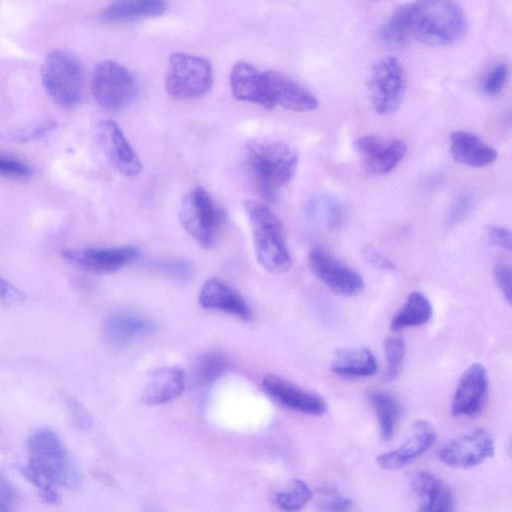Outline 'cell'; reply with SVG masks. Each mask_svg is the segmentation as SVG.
<instances>
[{
	"instance_id": "26",
	"label": "cell",
	"mask_w": 512,
	"mask_h": 512,
	"mask_svg": "<svg viewBox=\"0 0 512 512\" xmlns=\"http://www.w3.org/2000/svg\"><path fill=\"white\" fill-rule=\"evenodd\" d=\"M377 360L365 347L343 348L336 351L331 369L346 377H368L377 372Z\"/></svg>"
},
{
	"instance_id": "44",
	"label": "cell",
	"mask_w": 512,
	"mask_h": 512,
	"mask_svg": "<svg viewBox=\"0 0 512 512\" xmlns=\"http://www.w3.org/2000/svg\"><path fill=\"white\" fill-rule=\"evenodd\" d=\"M158 266L160 269L178 278H186L187 276L189 277V275L191 274V268L189 266V263L182 260H172L164 263L161 262L159 263Z\"/></svg>"
},
{
	"instance_id": "2",
	"label": "cell",
	"mask_w": 512,
	"mask_h": 512,
	"mask_svg": "<svg viewBox=\"0 0 512 512\" xmlns=\"http://www.w3.org/2000/svg\"><path fill=\"white\" fill-rule=\"evenodd\" d=\"M467 30L466 15L453 1L411 2L410 38L428 46H448L460 40Z\"/></svg>"
},
{
	"instance_id": "24",
	"label": "cell",
	"mask_w": 512,
	"mask_h": 512,
	"mask_svg": "<svg viewBox=\"0 0 512 512\" xmlns=\"http://www.w3.org/2000/svg\"><path fill=\"white\" fill-rule=\"evenodd\" d=\"M230 87L235 98L268 109L263 72L247 62H237L230 72Z\"/></svg>"
},
{
	"instance_id": "1",
	"label": "cell",
	"mask_w": 512,
	"mask_h": 512,
	"mask_svg": "<svg viewBox=\"0 0 512 512\" xmlns=\"http://www.w3.org/2000/svg\"><path fill=\"white\" fill-rule=\"evenodd\" d=\"M246 166L259 194L274 201L279 191L294 177L297 152L287 143L257 139L246 147Z\"/></svg>"
},
{
	"instance_id": "23",
	"label": "cell",
	"mask_w": 512,
	"mask_h": 512,
	"mask_svg": "<svg viewBox=\"0 0 512 512\" xmlns=\"http://www.w3.org/2000/svg\"><path fill=\"white\" fill-rule=\"evenodd\" d=\"M449 140L451 155L463 165L481 168L497 159V151L474 133L456 130L451 133Z\"/></svg>"
},
{
	"instance_id": "21",
	"label": "cell",
	"mask_w": 512,
	"mask_h": 512,
	"mask_svg": "<svg viewBox=\"0 0 512 512\" xmlns=\"http://www.w3.org/2000/svg\"><path fill=\"white\" fill-rule=\"evenodd\" d=\"M410 484L418 503L416 512H454L451 489L434 474L417 471Z\"/></svg>"
},
{
	"instance_id": "38",
	"label": "cell",
	"mask_w": 512,
	"mask_h": 512,
	"mask_svg": "<svg viewBox=\"0 0 512 512\" xmlns=\"http://www.w3.org/2000/svg\"><path fill=\"white\" fill-rule=\"evenodd\" d=\"M20 473L31 482L38 490L41 497L49 503H57L59 495L49 481L31 469L28 465L19 468Z\"/></svg>"
},
{
	"instance_id": "25",
	"label": "cell",
	"mask_w": 512,
	"mask_h": 512,
	"mask_svg": "<svg viewBox=\"0 0 512 512\" xmlns=\"http://www.w3.org/2000/svg\"><path fill=\"white\" fill-rule=\"evenodd\" d=\"M168 4L161 0H125L107 5L101 19L108 24L129 23L155 17L167 10Z\"/></svg>"
},
{
	"instance_id": "29",
	"label": "cell",
	"mask_w": 512,
	"mask_h": 512,
	"mask_svg": "<svg viewBox=\"0 0 512 512\" xmlns=\"http://www.w3.org/2000/svg\"><path fill=\"white\" fill-rule=\"evenodd\" d=\"M369 402L376 414L381 438L384 441L391 440L401 414L399 401L387 391L373 390L369 394Z\"/></svg>"
},
{
	"instance_id": "3",
	"label": "cell",
	"mask_w": 512,
	"mask_h": 512,
	"mask_svg": "<svg viewBox=\"0 0 512 512\" xmlns=\"http://www.w3.org/2000/svg\"><path fill=\"white\" fill-rule=\"evenodd\" d=\"M243 206L250 223L257 261L272 274L287 272L291 268L292 258L281 220L262 201L248 199Z\"/></svg>"
},
{
	"instance_id": "27",
	"label": "cell",
	"mask_w": 512,
	"mask_h": 512,
	"mask_svg": "<svg viewBox=\"0 0 512 512\" xmlns=\"http://www.w3.org/2000/svg\"><path fill=\"white\" fill-rule=\"evenodd\" d=\"M305 216L314 226L321 229L338 228L344 218V209L341 201L326 193L311 197L305 206Z\"/></svg>"
},
{
	"instance_id": "18",
	"label": "cell",
	"mask_w": 512,
	"mask_h": 512,
	"mask_svg": "<svg viewBox=\"0 0 512 512\" xmlns=\"http://www.w3.org/2000/svg\"><path fill=\"white\" fill-rule=\"evenodd\" d=\"M437 439L436 429L427 420L415 421L408 438L396 449L382 453L376 458L377 465L383 470H397L425 453Z\"/></svg>"
},
{
	"instance_id": "7",
	"label": "cell",
	"mask_w": 512,
	"mask_h": 512,
	"mask_svg": "<svg viewBox=\"0 0 512 512\" xmlns=\"http://www.w3.org/2000/svg\"><path fill=\"white\" fill-rule=\"evenodd\" d=\"M213 84L211 63L200 56L177 52L169 57L165 76L167 93L177 100L205 95Z\"/></svg>"
},
{
	"instance_id": "4",
	"label": "cell",
	"mask_w": 512,
	"mask_h": 512,
	"mask_svg": "<svg viewBox=\"0 0 512 512\" xmlns=\"http://www.w3.org/2000/svg\"><path fill=\"white\" fill-rule=\"evenodd\" d=\"M28 466L54 486L76 489L81 485V475L58 435L39 428L29 437Z\"/></svg>"
},
{
	"instance_id": "15",
	"label": "cell",
	"mask_w": 512,
	"mask_h": 512,
	"mask_svg": "<svg viewBox=\"0 0 512 512\" xmlns=\"http://www.w3.org/2000/svg\"><path fill=\"white\" fill-rule=\"evenodd\" d=\"M96 139L118 171L129 177L141 173L143 165L117 123L100 121L96 126Z\"/></svg>"
},
{
	"instance_id": "20",
	"label": "cell",
	"mask_w": 512,
	"mask_h": 512,
	"mask_svg": "<svg viewBox=\"0 0 512 512\" xmlns=\"http://www.w3.org/2000/svg\"><path fill=\"white\" fill-rule=\"evenodd\" d=\"M156 330L157 324L149 318L133 313H117L106 319L103 339L110 348L121 349Z\"/></svg>"
},
{
	"instance_id": "8",
	"label": "cell",
	"mask_w": 512,
	"mask_h": 512,
	"mask_svg": "<svg viewBox=\"0 0 512 512\" xmlns=\"http://www.w3.org/2000/svg\"><path fill=\"white\" fill-rule=\"evenodd\" d=\"M91 90L99 106L116 112L134 102L138 95V83L125 66L116 61L104 60L93 70Z\"/></svg>"
},
{
	"instance_id": "40",
	"label": "cell",
	"mask_w": 512,
	"mask_h": 512,
	"mask_svg": "<svg viewBox=\"0 0 512 512\" xmlns=\"http://www.w3.org/2000/svg\"><path fill=\"white\" fill-rule=\"evenodd\" d=\"M493 278L505 300L511 303V266L507 263H497L493 268Z\"/></svg>"
},
{
	"instance_id": "14",
	"label": "cell",
	"mask_w": 512,
	"mask_h": 512,
	"mask_svg": "<svg viewBox=\"0 0 512 512\" xmlns=\"http://www.w3.org/2000/svg\"><path fill=\"white\" fill-rule=\"evenodd\" d=\"M268 109L275 106L292 111H311L318 107L316 96L289 76L278 71H264Z\"/></svg>"
},
{
	"instance_id": "36",
	"label": "cell",
	"mask_w": 512,
	"mask_h": 512,
	"mask_svg": "<svg viewBox=\"0 0 512 512\" xmlns=\"http://www.w3.org/2000/svg\"><path fill=\"white\" fill-rule=\"evenodd\" d=\"M508 77V66L505 63H497L483 78L481 89L486 95H498L505 87Z\"/></svg>"
},
{
	"instance_id": "30",
	"label": "cell",
	"mask_w": 512,
	"mask_h": 512,
	"mask_svg": "<svg viewBox=\"0 0 512 512\" xmlns=\"http://www.w3.org/2000/svg\"><path fill=\"white\" fill-rule=\"evenodd\" d=\"M432 311V305L424 294L412 292L394 315L390 328L392 331H401L423 325L430 320Z\"/></svg>"
},
{
	"instance_id": "13",
	"label": "cell",
	"mask_w": 512,
	"mask_h": 512,
	"mask_svg": "<svg viewBox=\"0 0 512 512\" xmlns=\"http://www.w3.org/2000/svg\"><path fill=\"white\" fill-rule=\"evenodd\" d=\"M261 384L269 397L289 410L317 417L328 410L326 401L320 395L281 376L266 374Z\"/></svg>"
},
{
	"instance_id": "17",
	"label": "cell",
	"mask_w": 512,
	"mask_h": 512,
	"mask_svg": "<svg viewBox=\"0 0 512 512\" xmlns=\"http://www.w3.org/2000/svg\"><path fill=\"white\" fill-rule=\"evenodd\" d=\"M488 390V377L480 363L471 364L461 375L454 392L451 413L454 417H474L482 409Z\"/></svg>"
},
{
	"instance_id": "19",
	"label": "cell",
	"mask_w": 512,
	"mask_h": 512,
	"mask_svg": "<svg viewBox=\"0 0 512 512\" xmlns=\"http://www.w3.org/2000/svg\"><path fill=\"white\" fill-rule=\"evenodd\" d=\"M198 301L205 309L224 312L242 321H250L253 317L251 307L244 297L218 278H210L202 285Z\"/></svg>"
},
{
	"instance_id": "43",
	"label": "cell",
	"mask_w": 512,
	"mask_h": 512,
	"mask_svg": "<svg viewBox=\"0 0 512 512\" xmlns=\"http://www.w3.org/2000/svg\"><path fill=\"white\" fill-rule=\"evenodd\" d=\"M15 499L16 495L12 484L0 473V512H13Z\"/></svg>"
},
{
	"instance_id": "45",
	"label": "cell",
	"mask_w": 512,
	"mask_h": 512,
	"mask_svg": "<svg viewBox=\"0 0 512 512\" xmlns=\"http://www.w3.org/2000/svg\"><path fill=\"white\" fill-rule=\"evenodd\" d=\"M366 259L378 269L394 270L395 264L386 256L376 251L374 248L368 247L364 250Z\"/></svg>"
},
{
	"instance_id": "28",
	"label": "cell",
	"mask_w": 512,
	"mask_h": 512,
	"mask_svg": "<svg viewBox=\"0 0 512 512\" xmlns=\"http://www.w3.org/2000/svg\"><path fill=\"white\" fill-rule=\"evenodd\" d=\"M226 365V357L221 351L203 352L192 362L186 374V384L196 388L208 386L224 373Z\"/></svg>"
},
{
	"instance_id": "16",
	"label": "cell",
	"mask_w": 512,
	"mask_h": 512,
	"mask_svg": "<svg viewBox=\"0 0 512 512\" xmlns=\"http://www.w3.org/2000/svg\"><path fill=\"white\" fill-rule=\"evenodd\" d=\"M354 146L360 153L366 169L376 175L390 173L407 152L404 141L377 135L360 136L355 140Z\"/></svg>"
},
{
	"instance_id": "33",
	"label": "cell",
	"mask_w": 512,
	"mask_h": 512,
	"mask_svg": "<svg viewBox=\"0 0 512 512\" xmlns=\"http://www.w3.org/2000/svg\"><path fill=\"white\" fill-rule=\"evenodd\" d=\"M384 347L387 360L386 378L392 381L401 373L406 351L405 343L400 337H389Z\"/></svg>"
},
{
	"instance_id": "11",
	"label": "cell",
	"mask_w": 512,
	"mask_h": 512,
	"mask_svg": "<svg viewBox=\"0 0 512 512\" xmlns=\"http://www.w3.org/2000/svg\"><path fill=\"white\" fill-rule=\"evenodd\" d=\"M494 453L492 437L483 428H477L443 445L438 456L447 466L471 468L491 458Z\"/></svg>"
},
{
	"instance_id": "41",
	"label": "cell",
	"mask_w": 512,
	"mask_h": 512,
	"mask_svg": "<svg viewBox=\"0 0 512 512\" xmlns=\"http://www.w3.org/2000/svg\"><path fill=\"white\" fill-rule=\"evenodd\" d=\"M25 301V294L0 277V302L5 307L17 306Z\"/></svg>"
},
{
	"instance_id": "22",
	"label": "cell",
	"mask_w": 512,
	"mask_h": 512,
	"mask_svg": "<svg viewBox=\"0 0 512 512\" xmlns=\"http://www.w3.org/2000/svg\"><path fill=\"white\" fill-rule=\"evenodd\" d=\"M186 386V372L179 366H162L148 374L141 399L149 406L161 405L179 397Z\"/></svg>"
},
{
	"instance_id": "32",
	"label": "cell",
	"mask_w": 512,
	"mask_h": 512,
	"mask_svg": "<svg viewBox=\"0 0 512 512\" xmlns=\"http://www.w3.org/2000/svg\"><path fill=\"white\" fill-rule=\"evenodd\" d=\"M312 497V490L303 480L293 479L285 490L276 493L275 502L284 512H298Z\"/></svg>"
},
{
	"instance_id": "42",
	"label": "cell",
	"mask_w": 512,
	"mask_h": 512,
	"mask_svg": "<svg viewBox=\"0 0 512 512\" xmlns=\"http://www.w3.org/2000/svg\"><path fill=\"white\" fill-rule=\"evenodd\" d=\"M485 233L488 241L492 245L507 251L511 250V232L508 228L497 225H489L486 227Z\"/></svg>"
},
{
	"instance_id": "10",
	"label": "cell",
	"mask_w": 512,
	"mask_h": 512,
	"mask_svg": "<svg viewBox=\"0 0 512 512\" xmlns=\"http://www.w3.org/2000/svg\"><path fill=\"white\" fill-rule=\"evenodd\" d=\"M308 265L313 274L336 294L351 297L364 289L361 275L323 247L310 250Z\"/></svg>"
},
{
	"instance_id": "39",
	"label": "cell",
	"mask_w": 512,
	"mask_h": 512,
	"mask_svg": "<svg viewBox=\"0 0 512 512\" xmlns=\"http://www.w3.org/2000/svg\"><path fill=\"white\" fill-rule=\"evenodd\" d=\"M474 207L473 199L468 195L457 198L450 206L446 223L448 226H455L465 220Z\"/></svg>"
},
{
	"instance_id": "12",
	"label": "cell",
	"mask_w": 512,
	"mask_h": 512,
	"mask_svg": "<svg viewBox=\"0 0 512 512\" xmlns=\"http://www.w3.org/2000/svg\"><path fill=\"white\" fill-rule=\"evenodd\" d=\"M62 256L72 265L92 274H109L137 259L140 251L132 245L111 248L63 249Z\"/></svg>"
},
{
	"instance_id": "9",
	"label": "cell",
	"mask_w": 512,
	"mask_h": 512,
	"mask_svg": "<svg viewBox=\"0 0 512 512\" xmlns=\"http://www.w3.org/2000/svg\"><path fill=\"white\" fill-rule=\"evenodd\" d=\"M369 88L372 104L379 115H390L398 110L406 90V77L398 58L387 55L372 67Z\"/></svg>"
},
{
	"instance_id": "5",
	"label": "cell",
	"mask_w": 512,
	"mask_h": 512,
	"mask_svg": "<svg viewBox=\"0 0 512 512\" xmlns=\"http://www.w3.org/2000/svg\"><path fill=\"white\" fill-rule=\"evenodd\" d=\"M42 83L52 100L63 109H73L83 97L84 74L81 62L70 51L49 53L41 70Z\"/></svg>"
},
{
	"instance_id": "35",
	"label": "cell",
	"mask_w": 512,
	"mask_h": 512,
	"mask_svg": "<svg viewBox=\"0 0 512 512\" xmlns=\"http://www.w3.org/2000/svg\"><path fill=\"white\" fill-rule=\"evenodd\" d=\"M32 167L9 155L0 153V177L11 180H25L32 176Z\"/></svg>"
},
{
	"instance_id": "6",
	"label": "cell",
	"mask_w": 512,
	"mask_h": 512,
	"mask_svg": "<svg viewBox=\"0 0 512 512\" xmlns=\"http://www.w3.org/2000/svg\"><path fill=\"white\" fill-rule=\"evenodd\" d=\"M179 218L186 232L203 248H212L224 228L225 210L202 187L185 194Z\"/></svg>"
},
{
	"instance_id": "37",
	"label": "cell",
	"mask_w": 512,
	"mask_h": 512,
	"mask_svg": "<svg viewBox=\"0 0 512 512\" xmlns=\"http://www.w3.org/2000/svg\"><path fill=\"white\" fill-rule=\"evenodd\" d=\"M69 417L73 425L82 431L88 430L92 425V418L83 404L72 395L62 394Z\"/></svg>"
},
{
	"instance_id": "31",
	"label": "cell",
	"mask_w": 512,
	"mask_h": 512,
	"mask_svg": "<svg viewBox=\"0 0 512 512\" xmlns=\"http://www.w3.org/2000/svg\"><path fill=\"white\" fill-rule=\"evenodd\" d=\"M411 2L398 6L381 25L380 39L388 45L400 46L410 39Z\"/></svg>"
},
{
	"instance_id": "34",
	"label": "cell",
	"mask_w": 512,
	"mask_h": 512,
	"mask_svg": "<svg viewBox=\"0 0 512 512\" xmlns=\"http://www.w3.org/2000/svg\"><path fill=\"white\" fill-rule=\"evenodd\" d=\"M318 512H350L352 501L334 487H323L317 501Z\"/></svg>"
}]
</instances>
